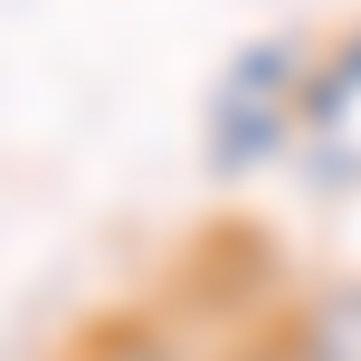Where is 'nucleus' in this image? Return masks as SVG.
I'll return each mask as SVG.
<instances>
[{"label":"nucleus","mask_w":361,"mask_h":361,"mask_svg":"<svg viewBox=\"0 0 361 361\" xmlns=\"http://www.w3.org/2000/svg\"><path fill=\"white\" fill-rule=\"evenodd\" d=\"M305 76H314V57L286 48V38L238 48L228 67H219V86H209L200 152H209L219 171H257V162H276V152L305 133Z\"/></svg>","instance_id":"f257e3e1"},{"label":"nucleus","mask_w":361,"mask_h":361,"mask_svg":"<svg viewBox=\"0 0 361 361\" xmlns=\"http://www.w3.org/2000/svg\"><path fill=\"white\" fill-rule=\"evenodd\" d=\"M352 105H361V29H352L333 57H314V76H305V124H343Z\"/></svg>","instance_id":"f03ea898"},{"label":"nucleus","mask_w":361,"mask_h":361,"mask_svg":"<svg viewBox=\"0 0 361 361\" xmlns=\"http://www.w3.org/2000/svg\"><path fill=\"white\" fill-rule=\"evenodd\" d=\"M286 361H295V352H286Z\"/></svg>","instance_id":"7ed1b4c3"}]
</instances>
